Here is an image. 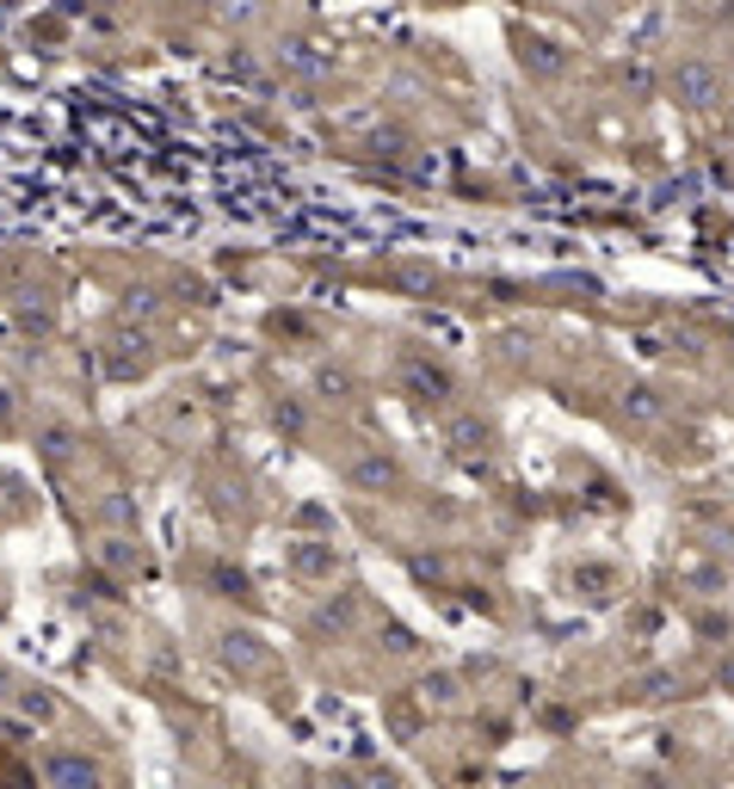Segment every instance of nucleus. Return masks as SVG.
I'll list each match as a JSON object with an SVG mask.
<instances>
[{"label":"nucleus","instance_id":"obj_4","mask_svg":"<svg viewBox=\"0 0 734 789\" xmlns=\"http://www.w3.org/2000/svg\"><path fill=\"white\" fill-rule=\"evenodd\" d=\"M253 13H260L253 0H222V19H253Z\"/></svg>","mask_w":734,"mask_h":789},{"label":"nucleus","instance_id":"obj_3","mask_svg":"<svg viewBox=\"0 0 734 789\" xmlns=\"http://www.w3.org/2000/svg\"><path fill=\"white\" fill-rule=\"evenodd\" d=\"M407 383L420 388V402H426V395H432V402H438V395H451V376L432 371V364H407Z\"/></svg>","mask_w":734,"mask_h":789},{"label":"nucleus","instance_id":"obj_2","mask_svg":"<svg viewBox=\"0 0 734 789\" xmlns=\"http://www.w3.org/2000/svg\"><path fill=\"white\" fill-rule=\"evenodd\" d=\"M525 68H537V75H562L568 56L549 44V37H525Z\"/></svg>","mask_w":734,"mask_h":789},{"label":"nucleus","instance_id":"obj_1","mask_svg":"<svg viewBox=\"0 0 734 789\" xmlns=\"http://www.w3.org/2000/svg\"><path fill=\"white\" fill-rule=\"evenodd\" d=\"M672 87H679V99H686V106H716L722 99V75L710 63H679L672 68Z\"/></svg>","mask_w":734,"mask_h":789}]
</instances>
